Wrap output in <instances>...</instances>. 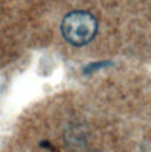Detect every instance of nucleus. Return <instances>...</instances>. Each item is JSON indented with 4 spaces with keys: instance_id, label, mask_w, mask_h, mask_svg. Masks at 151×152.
Instances as JSON below:
<instances>
[{
    "instance_id": "obj_2",
    "label": "nucleus",
    "mask_w": 151,
    "mask_h": 152,
    "mask_svg": "<svg viewBox=\"0 0 151 152\" xmlns=\"http://www.w3.org/2000/svg\"><path fill=\"white\" fill-rule=\"evenodd\" d=\"M93 152H95V151H93Z\"/></svg>"
},
{
    "instance_id": "obj_1",
    "label": "nucleus",
    "mask_w": 151,
    "mask_h": 152,
    "mask_svg": "<svg viewBox=\"0 0 151 152\" xmlns=\"http://www.w3.org/2000/svg\"><path fill=\"white\" fill-rule=\"evenodd\" d=\"M96 18L85 11H75L66 14L62 21L60 31L64 39L73 46H84L96 37Z\"/></svg>"
}]
</instances>
